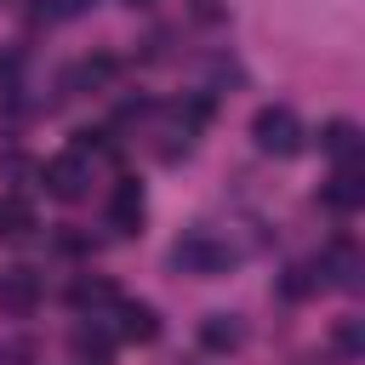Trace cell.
I'll use <instances>...</instances> for the list:
<instances>
[{
	"label": "cell",
	"instance_id": "cell-8",
	"mask_svg": "<svg viewBox=\"0 0 365 365\" xmlns=\"http://www.w3.org/2000/svg\"><path fill=\"white\" fill-rule=\"evenodd\" d=\"M200 342H205L211 354H234V348L245 342V331H240L234 314H205V319H200Z\"/></svg>",
	"mask_w": 365,
	"mask_h": 365
},
{
	"label": "cell",
	"instance_id": "cell-5",
	"mask_svg": "<svg viewBox=\"0 0 365 365\" xmlns=\"http://www.w3.org/2000/svg\"><path fill=\"white\" fill-rule=\"evenodd\" d=\"M143 211H148V205H143V188H137L131 177L114 182V194H108V228H114V234H137V228H143Z\"/></svg>",
	"mask_w": 365,
	"mask_h": 365
},
{
	"label": "cell",
	"instance_id": "cell-10",
	"mask_svg": "<svg viewBox=\"0 0 365 365\" xmlns=\"http://www.w3.org/2000/svg\"><path fill=\"white\" fill-rule=\"evenodd\" d=\"M120 336L125 342H154L160 336V314L148 302H120Z\"/></svg>",
	"mask_w": 365,
	"mask_h": 365
},
{
	"label": "cell",
	"instance_id": "cell-1",
	"mask_svg": "<svg viewBox=\"0 0 365 365\" xmlns=\"http://www.w3.org/2000/svg\"><path fill=\"white\" fill-rule=\"evenodd\" d=\"M171 268H182V274H194V279H217V274L234 268V245H228L217 228L194 222V228L171 245Z\"/></svg>",
	"mask_w": 365,
	"mask_h": 365
},
{
	"label": "cell",
	"instance_id": "cell-6",
	"mask_svg": "<svg viewBox=\"0 0 365 365\" xmlns=\"http://www.w3.org/2000/svg\"><path fill=\"white\" fill-rule=\"evenodd\" d=\"M34 240V205L23 194H0V245H29Z\"/></svg>",
	"mask_w": 365,
	"mask_h": 365
},
{
	"label": "cell",
	"instance_id": "cell-15",
	"mask_svg": "<svg viewBox=\"0 0 365 365\" xmlns=\"http://www.w3.org/2000/svg\"><path fill=\"white\" fill-rule=\"evenodd\" d=\"M331 348H336L342 359H359V348H365V325H359V319H336V331H331Z\"/></svg>",
	"mask_w": 365,
	"mask_h": 365
},
{
	"label": "cell",
	"instance_id": "cell-14",
	"mask_svg": "<svg viewBox=\"0 0 365 365\" xmlns=\"http://www.w3.org/2000/svg\"><path fill=\"white\" fill-rule=\"evenodd\" d=\"M97 0H29V17L34 23H74V17H86Z\"/></svg>",
	"mask_w": 365,
	"mask_h": 365
},
{
	"label": "cell",
	"instance_id": "cell-17",
	"mask_svg": "<svg viewBox=\"0 0 365 365\" xmlns=\"http://www.w3.org/2000/svg\"><path fill=\"white\" fill-rule=\"evenodd\" d=\"M314 285H319V274H314V268H291V274H285V279H279V291H285V297H291V302H297V297H308V291H314Z\"/></svg>",
	"mask_w": 365,
	"mask_h": 365
},
{
	"label": "cell",
	"instance_id": "cell-18",
	"mask_svg": "<svg viewBox=\"0 0 365 365\" xmlns=\"http://www.w3.org/2000/svg\"><path fill=\"white\" fill-rule=\"evenodd\" d=\"M0 365H17V354H0Z\"/></svg>",
	"mask_w": 365,
	"mask_h": 365
},
{
	"label": "cell",
	"instance_id": "cell-2",
	"mask_svg": "<svg viewBox=\"0 0 365 365\" xmlns=\"http://www.w3.org/2000/svg\"><path fill=\"white\" fill-rule=\"evenodd\" d=\"M251 137H257V148H262V154H274V160H291V154H302V120H297L285 103H268V108H257V120H251Z\"/></svg>",
	"mask_w": 365,
	"mask_h": 365
},
{
	"label": "cell",
	"instance_id": "cell-9",
	"mask_svg": "<svg viewBox=\"0 0 365 365\" xmlns=\"http://www.w3.org/2000/svg\"><path fill=\"white\" fill-rule=\"evenodd\" d=\"M68 302H74V308H108V302H120V291H114L108 274H80V279L68 285Z\"/></svg>",
	"mask_w": 365,
	"mask_h": 365
},
{
	"label": "cell",
	"instance_id": "cell-13",
	"mask_svg": "<svg viewBox=\"0 0 365 365\" xmlns=\"http://www.w3.org/2000/svg\"><path fill=\"white\" fill-rule=\"evenodd\" d=\"M319 148H325L331 160H359V125H354V120H331V125L319 131Z\"/></svg>",
	"mask_w": 365,
	"mask_h": 365
},
{
	"label": "cell",
	"instance_id": "cell-12",
	"mask_svg": "<svg viewBox=\"0 0 365 365\" xmlns=\"http://www.w3.org/2000/svg\"><path fill=\"white\" fill-rule=\"evenodd\" d=\"M68 348H74V359H86V365H108V359H114V336L97 331V325H80V331L68 336Z\"/></svg>",
	"mask_w": 365,
	"mask_h": 365
},
{
	"label": "cell",
	"instance_id": "cell-7",
	"mask_svg": "<svg viewBox=\"0 0 365 365\" xmlns=\"http://www.w3.org/2000/svg\"><path fill=\"white\" fill-rule=\"evenodd\" d=\"M34 302H40V274H34V268H6V274H0V308L29 314Z\"/></svg>",
	"mask_w": 365,
	"mask_h": 365
},
{
	"label": "cell",
	"instance_id": "cell-4",
	"mask_svg": "<svg viewBox=\"0 0 365 365\" xmlns=\"http://www.w3.org/2000/svg\"><path fill=\"white\" fill-rule=\"evenodd\" d=\"M319 200H325L331 211H342V217H348V211H359V205H365V171H359V160H342V171L325 182V194H319Z\"/></svg>",
	"mask_w": 365,
	"mask_h": 365
},
{
	"label": "cell",
	"instance_id": "cell-11",
	"mask_svg": "<svg viewBox=\"0 0 365 365\" xmlns=\"http://www.w3.org/2000/svg\"><path fill=\"white\" fill-rule=\"evenodd\" d=\"M319 274H331L342 291H359V251H354L348 240H336V245L325 251V268H319Z\"/></svg>",
	"mask_w": 365,
	"mask_h": 365
},
{
	"label": "cell",
	"instance_id": "cell-19",
	"mask_svg": "<svg viewBox=\"0 0 365 365\" xmlns=\"http://www.w3.org/2000/svg\"><path fill=\"white\" fill-rule=\"evenodd\" d=\"M125 6H154V0H125Z\"/></svg>",
	"mask_w": 365,
	"mask_h": 365
},
{
	"label": "cell",
	"instance_id": "cell-3",
	"mask_svg": "<svg viewBox=\"0 0 365 365\" xmlns=\"http://www.w3.org/2000/svg\"><path fill=\"white\" fill-rule=\"evenodd\" d=\"M40 182H46L51 200H80L91 188V165H86V154H57V160L40 165Z\"/></svg>",
	"mask_w": 365,
	"mask_h": 365
},
{
	"label": "cell",
	"instance_id": "cell-16",
	"mask_svg": "<svg viewBox=\"0 0 365 365\" xmlns=\"http://www.w3.org/2000/svg\"><path fill=\"white\" fill-rule=\"evenodd\" d=\"M68 80H74V86H108V80H114V57H86Z\"/></svg>",
	"mask_w": 365,
	"mask_h": 365
}]
</instances>
